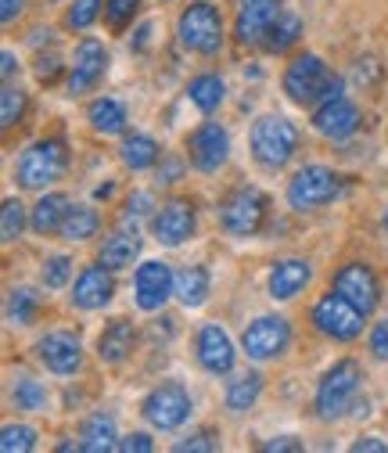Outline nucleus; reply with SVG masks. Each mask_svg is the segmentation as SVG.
I'll list each match as a JSON object with an SVG mask.
<instances>
[{"label": "nucleus", "mask_w": 388, "mask_h": 453, "mask_svg": "<svg viewBox=\"0 0 388 453\" xmlns=\"http://www.w3.org/2000/svg\"><path fill=\"white\" fill-rule=\"evenodd\" d=\"M285 94L295 104H320L331 97H342V80L331 76V69L323 65L320 54H299L285 73Z\"/></svg>", "instance_id": "obj_1"}, {"label": "nucleus", "mask_w": 388, "mask_h": 453, "mask_svg": "<svg viewBox=\"0 0 388 453\" xmlns=\"http://www.w3.org/2000/svg\"><path fill=\"white\" fill-rule=\"evenodd\" d=\"M299 151V130L285 116H262L252 123V155L262 169H285Z\"/></svg>", "instance_id": "obj_2"}, {"label": "nucleus", "mask_w": 388, "mask_h": 453, "mask_svg": "<svg viewBox=\"0 0 388 453\" xmlns=\"http://www.w3.org/2000/svg\"><path fill=\"white\" fill-rule=\"evenodd\" d=\"M69 169V151L62 141H36L22 151L19 165H15V180L26 191H43L54 180H62Z\"/></svg>", "instance_id": "obj_3"}, {"label": "nucleus", "mask_w": 388, "mask_h": 453, "mask_svg": "<svg viewBox=\"0 0 388 453\" xmlns=\"http://www.w3.org/2000/svg\"><path fill=\"white\" fill-rule=\"evenodd\" d=\"M360 381H363V367L356 360H339L335 367H331L323 378H320V388H316V400H313V411L320 421H335L342 418L356 392H360Z\"/></svg>", "instance_id": "obj_4"}, {"label": "nucleus", "mask_w": 388, "mask_h": 453, "mask_svg": "<svg viewBox=\"0 0 388 453\" xmlns=\"http://www.w3.org/2000/svg\"><path fill=\"white\" fill-rule=\"evenodd\" d=\"M177 36L194 54H216L224 47V15H219V8H212L209 0H194L177 19Z\"/></svg>", "instance_id": "obj_5"}, {"label": "nucleus", "mask_w": 388, "mask_h": 453, "mask_svg": "<svg viewBox=\"0 0 388 453\" xmlns=\"http://www.w3.org/2000/svg\"><path fill=\"white\" fill-rule=\"evenodd\" d=\"M141 414L158 432H177L191 418V392L180 381H162L144 395Z\"/></svg>", "instance_id": "obj_6"}, {"label": "nucleus", "mask_w": 388, "mask_h": 453, "mask_svg": "<svg viewBox=\"0 0 388 453\" xmlns=\"http://www.w3.org/2000/svg\"><path fill=\"white\" fill-rule=\"evenodd\" d=\"M342 191V180L335 169L327 165H302L299 173L292 177L288 184V205L295 212H313V209H323L327 202H335Z\"/></svg>", "instance_id": "obj_7"}, {"label": "nucleus", "mask_w": 388, "mask_h": 453, "mask_svg": "<svg viewBox=\"0 0 388 453\" xmlns=\"http://www.w3.org/2000/svg\"><path fill=\"white\" fill-rule=\"evenodd\" d=\"M266 209H270V202L259 188H238L219 205V223H224V231L231 238H252V234H259Z\"/></svg>", "instance_id": "obj_8"}, {"label": "nucleus", "mask_w": 388, "mask_h": 453, "mask_svg": "<svg viewBox=\"0 0 388 453\" xmlns=\"http://www.w3.org/2000/svg\"><path fill=\"white\" fill-rule=\"evenodd\" d=\"M363 317L346 296H339L335 288H331L327 296H320V303L313 306V324L320 334L335 338V342H353V338H360L363 331Z\"/></svg>", "instance_id": "obj_9"}, {"label": "nucleus", "mask_w": 388, "mask_h": 453, "mask_svg": "<svg viewBox=\"0 0 388 453\" xmlns=\"http://www.w3.org/2000/svg\"><path fill=\"white\" fill-rule=\"evenodd\" d=\"M288 346H292V324L285 317H255L241 334V349L255 364L277 360Z\"/></svg>", "instance_id": "obj_10"}, {"label": "nucleus", "mask_w": 388, "mask_h": 453, "mask_svg": "<svg viewBox=\"0 0 388 453\" xmlns=\"http://www.w3.org/2000/svg\"><path fill=\"white\" fill-rule=\"evenodd\" d=\"M173 285H177V273L170 270V263L148 259L133 273V299H137V306L144 313H155V310H162L165 303H170Z\"/></svg>", "instance_id": "obj_11"}, {"label": "nucleus", "mask_w": 388, "mask_h": 453, "mask_svg": "<svg viewBox=\"0 0 388 453\" xmlns=\"http://www.w3.org/2000/svg\"><path fill=\"white\" fill-rule=\"evenodd\" d=\"M194 205L187 198H170L162 202L158 212L151 216V231H155V242L165 245V249H180L191 234H194Z\"/></svg>", "instance_id": "obj_12"}, {"label": "nucleus", "mask_w": 388, "mask_h": 453, "mask_svg": "<svg viewBox=\"0 0 388 453\" xmlns=\"http://www.w3.org/2000/svg\"><path fill=\"white\" fill-rule=\"evenodd\" d=\"M36 357L50 374L69 378V374H76L83 367V342H80V334H72V331H47L36 342Z\"/></svg>", "instance_id": "obj_13"}, {"label": "nucleus", "mask_w": 388, "mask_h": 453, "mask_svg": "<svg viewBox=\"0 0 388 453\" xmlns=\"http://www.w3.org/2000/svg\"><path fill=\"white\" fill-rule=\"evenodd\" d=\"M335 292L346 296L360 313H374L377 303H381V285H377V277L367 263H346L339 273H335Z\"/></svg>", "instance_id": "obj_14"}, {"label": "nucleus", "mask_w": 388, "mask_h": 453, "mask_svg": "<svg viewBox=\"0 0 388 453\" xmlns=\"http://www.w3.org/2000/svg\"><path fill=\"white\" fill-rule=\"evenodd\" d=\"M104 69H108V50H104V43L94 40V36L80 40V47H76V54H72V65H69V94H72V97L90 94V90L101 83Z\"/></svg>", "instance_id": "obj_15"}, {"label": "nucleus", "mask_w": 388, "mask_h": 453, "mask_svg": "<svg viewBox=\"0 0 388 453\" xmlns=\"http://www.w3.org/2000/svg\"><path fill=\"white\" fill-rule=\"evenodd\" d=\"M187 148H191L194 169H202V173H216V169H224V162L231 155V134L219 127V123H202L191 134Z\"/></svg>", "instance_id": "obj_16"}, {"label": "nucleus", "mask_w": 388, "mask_h": 453, "mask_svg": "<svg viewBox=\"0 0 388 453\" xmlns=\"http://www.w3.org/2000/svg\"><path fill=\"white\" fill-rule=\"evenodd\" d=\"M313 130L327 141H346L360 130V108L349 97L320 101V108L313 111Z\"/></svg>", "instance_id": "obj_17"}, {"label": "nucleus", "mask_w": 388, "mask_h": 453, "mask_svg": "<svg viewBox=\"0 0 388 453\" xmlns=\"http://www.w3.org/2000/svg\"><path fill=\"white\" fill-rule=\"evenodd\" d=\"M234 360H238V353H234L231 334L219 324H202V331H198V364L209 374L224 378V374L234 371Z\"/></svg>", "instance_id": "obj_18"}, {"label": "nucleus", "mask_w": 388, "mask_h": 453, "mask_svg": "<svg viewBox=\"0 0 388 453\" xmlns=\"http://www.w3.org/2000/svg\"><path fill=\"white\" fill-rule=\"evenodd\" d=\"M116 296V280H112V270H108L104 263L101 266H87L80 277H76V285H72V306L76 310H104L108 303H112Z\"/></svg>", "instance_id": "obj_19"}, {"label": "nucleus", "mask_w": 388, "mask_h": 453, "mask_svg": "<svg viewBox=\"0 0 388 453\" xmlns=\"http://www.w3.org/2000/svg\"><path fill=\"white\" fill-rule=\"evenodd\" d=\"M281 15V0H241L238 19H234V36L241 47L262 43L266 29L273 26V19Z\"/></svg>", "instance_id": "obj_20"}, {"label": "nucleus", "mask_w": 388, "mask_h": 453, "mask_svg": "<svg viewBox=\"0 0 388 453\" xmlns=\"http://www.w3.org/2000/svg\"><path fill=\"white\" fill-rule=\"evenodd\" d=\"M309 277H313V266H309L306 259H281V263H273L270 280H266L270 299L292 303V299L309 285Z\"/></svg>", "instance_id": "obj_21"}, {"label": "nucleus", "mask_w": 388, "mask_h": 453, "mask_svg": "<svg viewBox=\"0 0 388 453\" xmlns=\"http://www.w3.org/2000/svg\"><path fill=\"white\" fill-rule=\"evenodd\" d=\"M133 342H137L133 324L123 320V317H116L112 324L101 331V338H97V357H101V364H123V360L133 353Z\"/></svg>", "instance_id": "obj_22"}, {"label": "nucleus", "mask_w": 388, "mask_h": 453, "mask_svg": "<svg viewBox=\"0 0 388 453\" xmlns=\"http://www.w3.org/2000/svg\"><path fill=\"white\" fill-rule=\"evenodd\" d=\"M69 209H72V202H69V195H62V191H50V195H43L40 202H36V209H33V216H29V226L36 234H62V223H65V216H69Z\"/></svg>", "instance_id": "obj_23"}, {"label": "nucleus", "mask_w": 388, "mask_h": 453, "mask_svg": "<svg viewBox=\"0 0 388 453\" xmlns=\"http://www.w3.org/2000/svg\"><path fill=\"white\" fill-rule=\"evenodd\" d=\"M137 256H141V238H137V226H133V231L108 234L101 252H97V263H104L108 270H126V266H133Z\"/></svg>", "instance_id": "obj_24"}, {"label": "nucleus", "mask_w": 388, "mask_h": 453, "mask_svg": "<svg viewBox=\"0 0 388 453\" xmlns=\"http://www.w3.org/2000/svg\"><path fill=\"white\" fill-rule=\"evenodd\" d=\"M87 119H90L94 134L116 137V134L126 130V104L116 101V97H97V101H90V108H87Z\"/></svg>", "instance_id": "obj_25"}, {"label": "nucleus", "mask_w": 388, "mask_h": 453, "mask_svg": "<svg viewBox=\"0 0 388 453\" xmlns=\"http://www.w3.org/2000/svg\"><path fill=\"white\" fill-rule=\"evenodd\" d=\"M158 155H162V148L148 134H126L119 144V158L126 169H133V173H144V169L158 165Z\"/></svg>", "instance_id": "obj_26"}, {"label": "nucleus", "mask_w": 388, "mask_h": 453, "mask_svg": "<svg viewBox=\"0 0 388 453\" xmlns=\"http://www.w3.org/2000/svg\"><path fill=\"white\" fill-rule=\"evenodd\" d=\"M209 288H212L209 270H205V266H187V270H180V273H177L173 296L180 299V306H184V310H198V306H205Z\"/></svg>", "instance_id": "obj_27"}, {"label": "nucleus", "mask_w": 388, "mask_h": 453, "mask_svg": "<svg viewBox=\"0 0 388 453\" xmlns=\"http://www.w3.org/2000/svg\"><path fill=\"white\" fill-rule=\"evenodd\" d=\"M80 449L83 453H112L119 449V432H116V421L108 414H94L83 432H80Z\"/></svg>", "instance_id": "obj_28"}, {"label": "nucleus", "mask_w": 388, "mask_h": 453, "mask_svg": "<svg viewBox=\"0 0 388 453\" xmlns=\"http://www.w3.org/2000/svg\"><path fill=\"white\" fill-rule=\"evenodd\" d=\"M299 36H302V19H299L295 12H281V15L273 19V26L266 29L262 47H266L270 54H285L288 47L299 43Z\"/></svg>", "instance_id": "obj_29"}, {"label": "nucleus", "mask_w": 388, "mask_h": 453, "mask_svg": "<svg viewBox=\"0 0 388 453\" xmlns=\"http://www.w3.org/2000/svg\"><path fill=\"white\" fill-rule=\"evenodd\" d=\"M187 97H191V104H194L198 111L212 116V111L224 104L227 87H224V80H219L216 73H205V76H194V80L187 83Z\"/></svg>", "instance_id": "obj_30"}, {"label": "nucleus", "mask_w": 388, "mask_h": 453, "mask_svg": "<svg viewBox=\"0 0 388 453\" xmlns=\"http://www.w3.org/2000/svg\"><path fill=\"white\" fill-rule=\"evenodd\" d=\"M262 395V374L259 371H245L227 385V411L231 414H245L255 407V400Z\"/></svg>", "instance_id": "obj_31"}, {"label": "nucleus", "mask_w": 388, "mask_h": 453, "mask_svg": "<svg viewBox=\"0 0 388 453\" xmlns=\"http://www.w3.org/2000/svg\"><path fill=\"white\" fill-rule=\"evenodd\" d=\"M97 226H101V216H97L94 205H72L69 216H65V223H62V238L72 242V245H80V242H87V238L97 234Z\"/></svg>", "instance_id": "obj_32"}, {"label": "nucleus", "mask_w": 388, "mask_h": 453, "mask_svg": "<svg viewBox=\"0 0 388 453\" xmlns=\"http://www.w3.org/2000/svg\"><path fill=\"white\" fill-rule=\"evenodd\" d=\"M36 313H40V296H36L33 288H15V292L8 296V324L29 327V324L36 320Z\"/></svg>", "instance_id": "obj_33"}, {"label": "nucleus", "mask_w": 388, "mask_h": 453, "mask_svg": "<svg viewBox=\"0 0 388 453\" xmlns=\"http://www.w3.org/2000/svg\"><path fill=\"white\" fill-rule=\"evenodd\" d=\"M11 400L19 411H29V414H40L47 407V388L36 381V378H19L15 388H11Z\"/></svg>", "instance_id": "obj_34"}, {"label": "nucleus", "mask_w": 388, "mask_h": 453, "mask_svg": "<svg viewBox=\"0 0 388 453\" xmlns=\"http://www.w3.org/2000/svg\"><path fill=\"white\" fill-rule=\"evenodd\" d=\"M22 231H26V205L19 198H8L4 212H0V238H4V245H15Z\"/></svg>", "instance_id": "obj_35"}, {"label": "nucleus", "mask_w": 388, "mask_h": 453, "mask_svg": "<svg viewBox=\"0 0 388 453\" xmlns=\"http://www.w3.org/2000/svg\"><path fill=\"white\" fill-rule=\"evenodd\" d=\"M22 111H26V94H22V87L4 83V90H0V127L11 130V127L22 119Z\"/></svg>", "instance_id": "obj_36"}, {"label": "nucleus", "mask_w": 388, "mask_h": 453, "mask_svg": "<svg viewBox=\"0 0 388 453\" xmlns=\"http://www.w3.org/2000/svg\"><path fill=\"white\" fill-rule=\"evenodd\" d=\"M0 449H4V453H29V449H36V428L33 425H4V432H0Z\"/></svg>", "instance_id": "obj_37"}, {"label": "nucleus", "mask_w": 388, "mask_h": 453, "mask_svg": "<svg viewBox=\"0 0 388 453\" xmlns=\"http://www.w3.org/2000/svg\"><path fill=\"white\" fill-rule=\"evenodd\" d=\"M69 277H72V259L69 256H50L40 270V285L54 292V288H65Z\"/></svg>", "instance_id": "obj_38"}, {"label": "nucleus", "mask_w": 388, "mask_h": 453, "mask_svg": "<svg viewBox=\"0 0 388 453\" xmlns=\"http://www.w3.org/2000/svg\"><path fill=\"white\" fill-rule=\"evenodd\" d=\"M101 19V0H72L69 12H65V26L69 29H90Z\"/></svg>", "instance_id": "obj_39"}, {"label": "nucleus", "mask_w": 388, "mask_h": 453, "mask_svg": "<svg viewBox=\"0 0 388 453\" xmlns=\"http://www.w3.org/2000/svg\"><path fill=\"white\" fill-rule=\"evenodd\" d=\"M141 8V0H104V15L112 22V29H123Z\"/></svg>", "instance_id": "obj_40"}, {"label": "nucleus", "mask_w": 388, "mask_h": 453, "mask_svg": "<svg viewBox=\"0 0 388 453\" xmlns=\"http://www.w3.org/2000/svg\"><path fill=\"white\" fill-rule=\"evenodd\" d=\"M216 449H219V439L209 428H202V432H194V435L177 442V453H216Z\"/></svg>", "instance_id": "obj_41"}, {"label": "nucleus", "mask_w": 388, "mask_h": 453, "mask_svg": "<svg viewBox=\"0 0 388 453\" xmlns=\"http://www.w3.org/2000/svg\"><path fill=\"white\" fill-rule=\"evenodd\" d=\"M62 73V58L58 54H40V62H36V80L40 83H54Z\"/></svg>", "instance_id": "obj_42"}, {"label": "nucleus", "mask_w": 388, "mask_h": 453, "mask_svg": "<svg viewBox=\"0 0 388 453\" xmlns=\"http://www.w3.org/2000/svg\"><path fill=\"white\" fill-rule=\"evenodd\" d=\"M155 209V198L148 195V191H137V195H130V202H126V219H141V216H148Z\"/></svg>", "instance_id": "obj_43"}, {"label": "nucleus", "mask_w": 388, "mask_h": 453, "mask_svg": "<svg viewBox=\"0 0 388 453\" xmlns=\"http://www.w3.org/2000/svg\"><path fill=\"white\" fill-rule=\"evenodd\" d=\"M370 353L377 360H388V320L374 324V331H370Z\"/></svg>", "instance_id": "obj_44"}, {"label": "nucleus", "mask_w": 388, "mask_h": 453, "mask_svg": "<svg viewBox=\"0 0 388 453\" xmlns=\"http://www.w3.org/2000/svg\"><path fill=\"white\" fill-rule=\"evenodd\" d=\"M119 449H123V453H151V449H155V442H151V435H148V432H133V435L119 439Z\"/></svg>", "instance_id": "obj_45"}, {"label": "nucleus", "mask_w": 388, "mask_h": 453, "mask_svg": "<svg viewBox=\"0 0 388 453\" xmlns=\"http://www.w3.org/2000/svg\"><path fill=\"white\" fill-rule=\"evenodd\" d=\"M299 449H302V442L295 435H277V439L262 442V453H299Z\"/></svg>", "instance_id": "obj_46"}, {"label": "nucleus", "mask_w": 388, "mask_h": 453, "mask_svg": "<svg viewBox=\"0 0 388 453\" xmlns=\"http://www.w3.org/2000/svg\"><path fill=\"white\" fill-rule=\"evenodd\" d=\"M180 173H184V162H180V158H165V162L158 165V180H162V184H177Z\"/></svg>", "instance_id": "obj_47"}, {"label": "nucleus", "mask_w": 388, "mask_h": 453, "mask_svg": "<svg viewBox=\"0 0 388 453\" xmlns=\"http://www.w3.org/2000/svg\"><path fill=\"white\" fill-rule=\"evenodd\" d=\"M353 453H388V446H384L381 439L367 435V439H356V442H353Z\"/></svg>", "instance_id": "obj_48"}, {"label": "nucleus", "mask_w": 388, "mask_h": 453, "mask_svg": "<svg viewBox=\"0 0 388 453\" xmlns=\"http://www.w3.org/2000/svg\"><path fill=\"white\" fill-rule=\"evenodd\" d=\"M22 8H26V0H0V19L15 22V19L22 15Z\"/></svg>", "instance_id": "obj_49"}, {"label": "nucleus", "mask_w": 388, "mask_h": 453, "mask_svg": "<svg viewBox=\"0 0 388 453\" xmlns=\"http://www.w3.org/2000/svg\"><path fill=\"white\" fill-rule=\"evenodd\" d=\"M151 36H155V26L144 22V26L137 29V36L130 40V47H133V50H148V47H151Z\"/></svg>", "instance_id": "obj_50"}, {"label": "nucleus", "mask_w": 388, "mask_h": 453, "mask_svg": "<svg viewBox=\"0 0 388 453\" xmlns=\"http://www.w3.org/2000/svg\"><path fill=\"white\" fill-rule=\"evenodd\" d=\"M15 69H19V58H15V50H4V54H0V73H4V83H11Z\"/></svg>", "instance_id": "obj_51"}, {"label": "nucleus", "mask_w": 388, "mask_h": 453, "mask_svg": "<svg viewBox=\"0 0 388 453\" xmlns=\"http://www.w3.org/2000/svg\"><path fill=\"white\" fill-rule=\"evenodd\" d=\"M112 191H116L112 184H104V188H97V198H112Z\"/></svg>", "instance_id": "obj_52"}, {"label": "nucleus", "mask_w": 388, "mask_h": 453, "mask_svg": "<svg viewBox=\"0 0 388 453\" xmlns=\"http://www.w3.org/2000/svg\"><path fill=\"white\" fill-rule=\"evenodd\" d=\"M384 231H388V209H384Z\"/></svg>", "instance_id": "obj_53"}]
</instances>
